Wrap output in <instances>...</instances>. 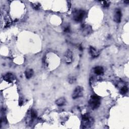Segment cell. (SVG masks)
Segmentation results:
<instances>
[{
	"instance_id": "6da1fadb",
	"label": "cell",
	"mask_w": 129,
	"mask_h": 129,
	"mask_svg": "<svg viewBox=\"0 0 129 129\" xmlns=\"http://www.w3.org/2000/svg\"><path fill=\"white\" fill-rule=\"evenodd\" d=\"M82 118L81 125L82 128H89L93 124V118L89 114H85L83 115Z\"/></svg>"
},
{
	"instance_id": "7a4b0ae2",
	"label": "cell",
	"mask_w": 129,
	"mask_h": 129,
	"mask_svg": "<svg viewBox=\"0 0 129 129\" xmlns=\"http://www.w3.org/2000/svg\"><path fill=\"white\" fill-rule=\"evenodd\" d=\"M89 105L92 109L98 108L100 105V97L96 95H93L89 101Z\"/></svg>"
},
{
	"instance_id": "3957f363",
	"label": "cell",
	"mask_w": 129,
	"mask_h": 129,
	"mask_svg": "<svg viewBox=\"0 0 129 129\" xmlns=\"http://www.w3.org/2000/svg\"><path fill=\"white\" fill-rule=\"evenodd\" d=\"M85 16V12L82 10H77L73 13L74 20L77 22H81Z\"/></svg>"
},
{
	"instance_id": "277c9868",
	"label": "cell",
	"mask_w": 129,
	"mask_h": 129,
	"mask_svg": "<svg viewBox=\"0 0 129 129\" xmlns=\"http://www.w3.org/2000/svg\"><path fill=\"white\" fill-rule=\"evenodd\" d=\"M83 95V88L81 86H77L75 89L73 94L72 98L74 99L81 97Z\"/></svg>"
},
{
	"instance_id": "5b68a950",
	"label": "cell",
	"mask_w": 129,
	"mask_h": 129,
	"mask_svg": "<svg viewBox=\"0 0 129 129\" xmlns=\"http://www.w3.org/2000/svg\"><path fill=\"white\" fill-rule=\"evenodd\" d=\"M81 30L83 35H84V36L89 35L92 31V28L90 25L85 24H83L81 25Z\"/></svg>"
},
{
	"instance_id": "8992f818",
	"label": "cell",
	"mask_w": 129,
	"mask_h": 129,
	"mask_svg": "<svg viewBox=\"0 0 129 129\" xmlns=\"http://www.w3.org/2000/svg\"><path fill=\"white\" fill-rule=\"evenodd\" d=\"M64 59L65 62L67 64H70L72 62L73 54L70 50L68 49L66 51L64 56Z\"/></svg>"
},
{
	"instance_id": "52a82bcc",
	"label": "cell",
	"mask_w": 129,
	"mask_h": 129,
	"mask_svg": "<svg viewBox=\"0 0 129 129\" xmlns=\"http://www.w3.org/2000/svg\"><path fill=\"white\" fill-rule=\"evenodd\" d=\"M122 11L120 9H117L115 11V13L114 17V20L116 23H120L122 19Z\"/></svg>"
},
{
	"instance_id": "ba28073f",
	"label": "cell",
	"mask_w": 129,
	"mask_h": 129,
	"mask_svg": "<svg viewBox=\"0 0 129 129\" xmlns=\"http://www.w3.org/2000/svg\"><path fill=\"white\" fill-rule=\"evenodd\" d=\"M3 79L5 81L8 83H12L14 81V77L12 73H8L4 76Z\"/></svg>"
},
{
	"instance_id": "9c48e42d",
	"label": "cell",
	"mask_w": 129,
	"mask_h": 129,
	"mask_svg": "<svg viewBox=\"0 0 129 129\" xmlns=\"http://www.w3.org/2000/svg\"><path fill=\"white\" fill-rule=\"evenodd\" d=\"M89 53L91 56L94 58L97 57L99 55V51L92 47H90L89 48Z\"/></svg>"
},
{
	"instance_id": "30bf717a",
	"label": "cell",
	"mask_w": 129,
	"mask_h": 129,
	"mask_svg": "<svg viewBox=\"0 0 129 129\" xmlns=\"http://www.w3.org/2000/svg\"><path fill=\"white\" fill-rule=\"evenodd\" d=\"M56 104L57 106H65L66 104V99L65 97H61L59 99H58L56 101Z\"/></svg>"
},
{
	"instance_id": "8fae6325",
	"label": "cell",
	"mask_w": 129,
	"mask_h": 129,
	"mask_svg": "<svg viewBox=\"0 0 129 129\" xmlns=\"http://www.w3.org/2000/svg\"><path fill=\"white\" fill-rule=\"evenodd\" d=\"M94 72L97 75H102L104 74V69L101 66H97L94 69Z\"/></svg>"
},
{
	"instance_id": "7c38bea8",
	"label": "cell",
	"mask_w": 129,
	"mask_h": 129,
	"mask_svg": "<svg viewBox=\"0 0 129 129\" xmlns=\"http://www.w3.org/2000/svg\"><path fill=\"white\" fill-rule=\"evenodd\" d=\"M34 74V72L32 69H28L25 72V75L26 76V78L27 79H30L33 76Z\"/></svg>"
},
{
	"instance_id": "4fadbf2b",
	"label": "cell",
	"mask_w": 129,
	"mask_h": 129,
	"mask_svg": "<svg viewBox=\"0 0 129 129\" xmlns=\"http://www.w3.org/2000/svg\"><path fill=\"white\" fill-rule=\"evenodd\" d=\"M30 116L31 117V120H33L34 119H36L37 117V111L34 109L32 108L30 110Z\"/></svg>"
},
{
	"instance_id": "5bb4252c",
	"label": "cell",
	"mask_w": 129,
	"mask_h": 129,
	"mask_svg": "<svg viewBox=\"0 0 129 129\" xmlns=\"http://www.w3.org/2000/svg\"><path fill=\"white\" fill-rule=\"evenodd\" d=\"M77 78L74 76L72 75H70L69 76L68 78V81L69 83L70 84H73L76 81Z\"/></svg>"
},
{
	"instance_id": "9a60e30c",
	"label": "cell",
	"mask_w": 129,
	"mask_h": 129,
	"mask_svg": "<svg viewBox=\"0 0 129 129\" xmlns=\"http://www.w3.org/2000/svg\"><path fill=\"white\" fill-rule=\"evenodd\" d=\"M128 92V88L127 86L123 87L121 89V93L123 95H125Z\"/></svg>"
},
{
	"instance_id": "2e32d148",
	"label": "cell",
	"mask_w": 129,
	"mask_h": 129,
	"mask_svg": "<svg viewBox=\"0 0 129 129\" xmlns=\"http://www.w3.org/2000/svg\"><path fill=\"white\" fill-rule=\"evenodd\" d=\"M103 7L104 8H107L109 6L110 2L109 1H101L100 2Z\"/></svg>"
},
{
	"instance_id": "e0dca14e",
	"label": "cell",
	"mask_w": 129,
	"mask_h": 129,
	"mask_svg": "<svg viewBox=\"0 0 129 129\" xmlns=\"http://www.w3.org/2000/svg\"><path fill=\"white\" fill-rule=\"evenodd\" d=\"M32 6L34 9H35L36 10H39L41 7V5L39 3H34V4H33Z\"/></svg>"
},
{
	"instance_id": "ac0fdd59",
	"label": "cell",
	"mask_w": 129,
	"mask_h": 129,
	"mask_svg": "<svg viewBox=\"0 0 129 129\" xmlns=\"http://www.w3.org/2000/svg\"><path fill=\"white\" fill-rule=\"evenodd\" d=\"M64 31L66 33H69L70 32V27L69 25L66 26L64 28Z\"/></svg>"
},
{
	"instance_id": "d6986e66",
	"label": "cell",
	"mask_w": 129,
	"mask_h": 129,
	"mask_svg": "<svg viewBox=\"0 0 129 129\" xmlns=\"http://www.w3.org/2000/svg\"><path fill=\"white\" fill-rule=\"evenodd\" d=\"M23 102V99L21 98L19 100V106H22Z\"/></svg>"
}]
</instances>
